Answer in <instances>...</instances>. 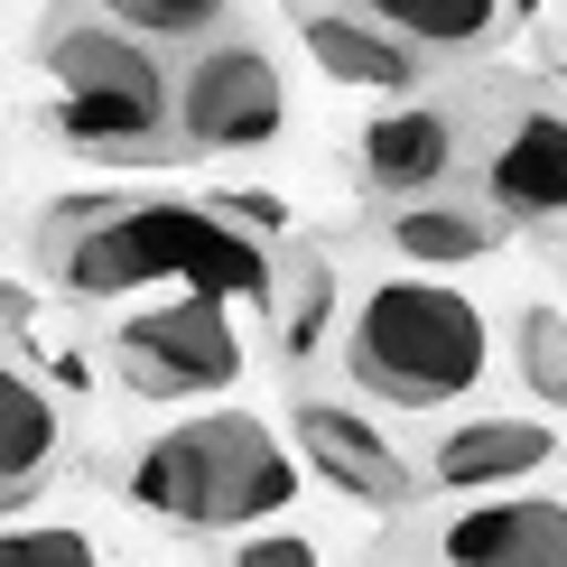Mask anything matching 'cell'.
<instances>
[{
  "label": "cell",
  "instance_id": "obj_16",
  "mask_svg": "<svg viewBox=\"0 0 567 567\" xmlns=\"http://www.w3.org/2000/svg\"><path fill=\"white\" fill-rule=\"evenodd\" d=\"M93 19H112V29H131V38H150L158 56L168 47H215L233 29V0H84Z\"/></svg>",
  "mask_w": 567,
  "mask_h": 567
},
{
  "label": "cell",
  "instance_id": "obj_6",
  "mask_svg": "<svg viewBox=\"0 0 567 567\" xmlns=\"http://www.w3.org/2000/svg\"><path fill=\"white\" fill-rule=\"evenodd\" d=\"M168 122H177V150H224V158L270 150L279 122H289V84H279L270 47H251V38L196 47V56H186V75H177Z\"/></svg>",
  "mask_w": 567,
  "mask_h": 567
},
{
  "label": "cell",
  "instance_id": "obj_14",
  "mask_svg": "<svg viewBox=\"0 0 567 567\" xmlns=\"http://www.w3.org/2000/svg\"><path fill=\"white\" fill-rule=\"evenodd\" d=\"M298 38H307V56L326 65L336 84H372V93H400L419 75V56L400 38H382L372 19H353V10H307L298 19Z\"/></svg>",
  "mask_w": 567,
  "mask_h": 567
},
{
  "label": "cell",
  "instance_id": "obj_19",
  "mask_svg": "<svg viewBox=\"0 0 567 567\" xmlns=\"http://www.w3.org/2000/svg\"><path fill=\"white\" fill-rule=\"evenodd\" d=\"M0 567H112L84 530L65 522H38V530H0Z\"/></svg>",
  "mask_w": 567,
  "mask_h": 567
},
{
  "label": "cell",
  "instance_id": "obj_9",
  "mask_svg": "<svg viewBox=\"0 0 567 567\" xmlns=\"http://www.w3.org/2000/svg\"><path fill=\"white\" fill-rule=\"evenodd\" d=\"M298 456L317 465L336 493H353V503H382V512H400L410 503V465H400V446L372 429L363 410H344V400H298Z\"/></svg>",
  "mask_w": 567,
  "mask_h": 567
},
{
  "label": "cell",
  "instance_id": "obj_7",
  "mask_svg": "<svg viewBox=\"0 0 567 567\" xmlns=\"http://www.w3.org/2000/svg\"><path fill=\"white\" fill-rule=\"evenodd\" d=\"M484 196L493 224H567V112L558 103H522L484 150Z\"/></svg>",
  "mask_w": 567,
  "mask_h": 567
},
{
  "label": "cell",
  "instance_id": "obj_12",
  "mask_svg": "<svg viewBox=\"0 0 567 567\" xmlns=\"http://www.w3.org/2000/svg\"><path fill=\"white\" fill-rule=\"evenodd\" d=\"M56 456H65V410H56V391H47L38 372L0 363V512H19L29 493H47Z\"/></svg>",
  "mask_w": 567,
  "mask_h": 567
},
{
  "label": "cell",
  "instance_id": "obj_11",
  "mask_svg": "<svg viewBox=\"0 0 567 567\" xmlns=\"http://www.w3.org/2000/svg\"><path fill=\"white\" fill-rule=\"evenodd\" d=\"M549 456H558L549 419H465V429L437 437L429 475H437L446 493H512L522 475H539Z\"/></svg>",
  "mask_w": 567,
  "mask_h": 567
},
{
  "label": "cell",
  "instance_id": "obj_20",
  "mask_svg": "<svg viewBox=\"0 0 567 567\" xmlns=\"http://www.w3.org/2000/svg\"><path fill=\"white\" fill-rule=\"evenodd\" d=\"M233 567H317V549H307V539H289V530H243Z\"/></svg>",
  "mask_w": 567,
  "mask_h": 567
},
{
  "label": "cell",
  "instance_id": "obj_1",
  "mask_svg": "<svg viewBox=\"0 0 567 567\" xmlns=\"http://www.w3.org/2000/svg\"><path fill=\"white\" fill-rule=\"evenodd\" d=\"M38 261L65 298H140V289L177 298L186 289L224 307H270V279H279L261 233L196 196H75L38 224Z\"/></svg>",
  "mask_w": 567,
  "mask_h": 567
},
{
  "label": "cell",
  "instance_id": "obj_15",
  "mask_svg": "<svg viewBox=\"0 0 567 567\" xmlns=\"http://www.w3.org/2000/svg\"><path fill=\"white\" fill-rule=\"evenodd\" d=\"M363 19L419 56V47H484L512 10L503 0H363Z\"/></svg>",
  "mask_w": 567,
  "mask_h": 567
},
{
  "label": "cell",
  "instance_id": "obj_8",
  "mask_svg": "<svg viewBox=\"0 0 567 567\" xmlns=\"http://www.w3.org/2000/svg\"><path fill=\"white\" fill-rule=\"evenodd\" d=\"M437 567H567L558 493H484L437 522Z\"/></svg>",
  "mask_w": 567,
  "mask_h": 567
},
{
  "label": "cell",
  "instance_id": "obj_2",
  "mask_svg": "<svg viewBox=\"0 0 567 567\" xmlns=\"http://www.w3.org/2000/svg\"><path fill=\"white\" fill-rule=\"evenodd\" d=\"M38 65H47V84H56L65 150L112 158V168H158V158H177V122H168L177 75H168V56H158L150 38H131V29H112V19H93L84 0H65L38 29Z\"/></svg>",
  "mask_w": 567,
  "mask_h": 567
},
{
  "label": "cell",
  "instance_id": "obj_3",
  "mask_svg": "<svg viewBox=\"0 0 567 567\" xmlns=\"http://www.w3.org/2000/svg\"><path fill=\"white\" fill-rule=\"evenodd\" d=\"M298 456L279 446L251 410H205V419H177L158 429L150 446L131 456V503L150 522H177V530H261L298 503Z\"/></svg>",
  "mask_w": 567,
  "mask_h": 567
},
{
  "label": "cell",
  "instance_id": "obj_4",
  "mask_svg": "<svg viewBox=\"0 0 567 567\" xmlns=\"http://www.w3.org/2000/svg\"><path fill=\"white\" fill-rule=\"evenodd\" d=\"M344 372H353V391L391 400V410H446V400L484 391L493 326L446 279H382L344 326Z\"/></svg>",
  "mask_w": 567,
  "mask_h": 567
},
{
  "label": "cell",
  "instance_id": "obj_17",
  "mask_svg": "<svg viewBox=\"0 0 567 567\" xmlns=\"http://www.w3.org/2000/svg\"><path fill=\"white\" fill-rule=\"evenodd\" d=\"M270 307H279V344L317 353L326 326H336V261H326V251H289L279 279H270Z\"/></svg>",
  "mask_w": 567,
  "mask_h": 567
},
{
  "label": "cell",
  "instance_id": "obj_10",
  "mask_svg": "<svg viewBox=\"0 0 567 567\" xmlns=\"http://www.w3.org/2000/svg\"><path fill=\"white\" fill-rule=\"evenodd\" d=\"M465 158V122L446 103H391L363 122V177L382 196H437Z\"/></svg>",
  "mask_w": 567,
  "mask_h": 567
},
{
  "label": "cell",
  "instance_id": "obj_13",
  "mask_svg": "<svg viewBox=\"0 0 567 567\" xmlns=\"http://www.w3.org/2000/svg\"><path fill=\"white\" fill-rule=\"evenodd\" d=\"M382 243L400 261H419V270H456V261H484L503 243V224L475 215V205H456V196H410V205H391Z\"/></svg>",
  "mask_w": 567,
  "mask_h": 567
},
{
  "label": "cell",
  "instance_id": "obj_5",
  "mask_svg": "<svg viewBox=\"0 0 567 567\" xmlns=\"http://www.w3.org/2000/svg\"><path fill=\"white\" fill-rule=\"evenodd\" d=\"M112 363L140 400H215L243 382V326L224 298H158L131 326H112Z\"/></svg>",
  "mask_w": 567,
  "mask_h": 567
},
{
  "label": "cell",
  "instance_id": "obj_18",
  "mask_svg": "<svg viewBox=\"0 0 567 567\" xmlns=\"http://www.w3.org/2000/svg\"><path fill=\"white\" fill-rule=\"evenodd\" d=\"M512 372H522V391L539 410H567V317L558 307H522V326H512Z\"/></svg>",
  "mask_w": 567,
  "mask_h": 567
}]
</instances>
